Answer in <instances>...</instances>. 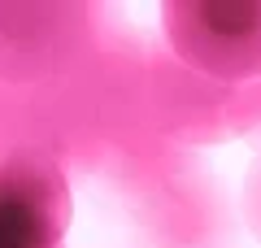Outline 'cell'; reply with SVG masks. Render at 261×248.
Here are the masks:
<instances>
[{"label": "cell", "instance_id": "8992f818", "mask_svg": "<svg viewBox=\"0 0 261 248\" xmlns=\"http://www.w3.org/2000/svg\"><path fill=\"white\" fill-rule=\"evenodd\" d=\"M240 218L248 227V235L261 244V139L252 148V161H248V175H244V192H240Z\"/></svg>", "mask_w": 261, "mask_h": 248}, {"label": "cell", "instance_id": "3957f363", "mask_svg": "<svg viewBox=\"0 0 261 248\" xmlns=\"http://www.w3.org/2000/svg\"><path fill=\"white\" fill-rule=\"evenodd\" d=\"M166 53L218 83L261 79V0H166Z\"/></svg>", "mask_w": 261, "mask_h": 248}, {"label": "cell", "instance_id": "7a4b0ae2", "mask_svg": "<svg viewBox=\"0 0 261 248\" xmlns=\"http://www.w3.org/2000/svg\"><path fill=\"white\" fill-rule=\"evenodd\" d=\"M144 96L161 139L174 148L231 144L261 131V79L257 83H218L178 65L166 48L144 57Z\"/></svg>", "mask_w": 261, "mask_h": 248}, {"label": "cell", "instance_id": "6da1fadb", "mask_svg": "<svg viewBox=\"0 0 261 248\" xmlns=\"http://www.w3.org/2000/svg\"><path fill=\"white\" fill-rule=\"evenodd\" d=\"M105 35V9L83 0H0V87H57L74 79Z\"/></svg>", "mask_w": 261, "mask_h": 248}, {"label": "cell", "instance_id": "5b68a950", "mask_svg": "<svg viewBox=\"0 0 261 248\" xmlns=\"http://www.w3.org/2000/svg\"><path fill=\"white\" fill-rule=\"evenodd\" d=\"M74 196L65 165L44 148L0 153V248H65Z\"/></svg>", "mask_w": 261, "mask_h": 248}, {"label": "cell", "instance_id": "277c9868", "mask_svg": "<svg viewBox=\"0 0 261 248\" xmlns=\"http://www.w3.org/2000/svg\"><path fill=\"white\" fill-rule=\"evenodd\" d=\"M235 205L205 165H187L140 196L130 218L135 248H235Z\"/></svg>", "mask_w": 261, "mask_h": 248}]
</instances>
